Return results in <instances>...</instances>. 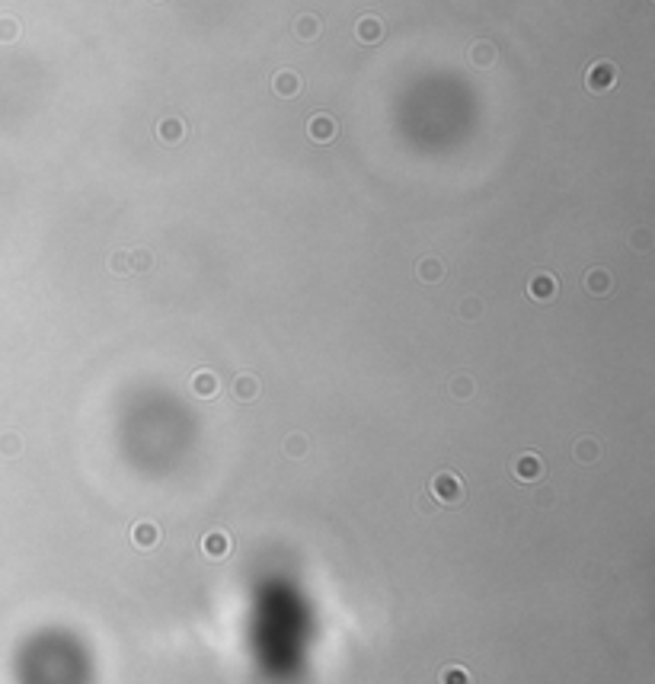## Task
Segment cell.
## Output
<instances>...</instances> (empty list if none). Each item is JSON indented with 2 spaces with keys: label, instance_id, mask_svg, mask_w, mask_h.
<instances>
[{
  "label": "cell",
  "instance_id": "277c9868",
  "mask_svg": "<svg viewBox=\"0 0 655 684\" xmlns=\"http://www.w3.org/2000/svg\"><path fill=\"white\" fill-rule=\"evenodd\" d=\"M307 134L314 144H332L336 141V118L323 109H316L314 116L307 118Z\"/></svg>",
  "mask_w": 655,
  "mask_h": 684
},
{
  "label": "cell",
  "instance_id": "5bb4252c",
  "mask_svg": "<svg viewBox=\"0 0 655 684\" xmlns=\"http://www.w3.org/2000/svg\"><path fill=\"white\" fill-rule=\"evenodd\" d=\"M294 35H298L300 42H314L316 35H320V19L314 13H304V17L294 19Z\"/></svg>",
  "mask_w": 655,
  "mask_h": 684
},
{
  "label": "cell",
  "instance_id": "7c38bea8",
  "mask_svg": "<svg viewBox=\"0 0 655 684\" xmlns=\"http://www.w3.org/2000/svg\"><path fill=\"white\" fill-rule=\"evenodd\" d=\"M355 35H358V42H365V45H377L384 39V23L377 17H361L355 26Z\"/></svg>",
  "mask_w": 655,
  "mask_h": 684
},
{
  "label": "cell",
  "instance_id": "ba28073f",
  "mask_svg": "<svg viewBox=\"0 0 655 684\" xmlns=\"http://www.w3.org/2000/svg\"><path fill=\"white\" fill-rule=\"evenodd\" d=\"M157 138L163 144H170V147H176V144H183L186 141V122L179 116H166L157 122Z\"/></svg>",
  "mask_w": 655,
  "mask_h": 684
},
{
  "label": "cell",
  "instance_id": "ffe728a7",
  "mask_svg": "<svg viewBox=\"0 0 655 684\" xmlns=\"http://www.w3.org/2000/svg\"><path fill=\"white\" fill-rule=\"evenodd\" d=\"M307 435H300V432H294V435H288L285 438V454H288L291 460H300L304 454H307Z\"/></svg>",
  "mask_w": 655,
  "mask_h": 684
},
{
  "label": "cell",
  "instance_id": "e0dca14e",
  "mask_svg": "<svg viewBox=\"0 0 655 684\" xmlns=\"http://www.w3.org/2000/svg\"><path fill=\"white\" fill-rule=\"evenodd\" d=\"M438 684H473V675L467 672L464 665L457 662H448V665L438 672Z\"/></svg>",
  "mask_w": 655,
  "mask_h": 684
},
{
  "label": "cell",
  "instance_id": "ac0fdd59",
  "mask_svg": "<svg viewBox=\"0 0 655 684\" xmlns=\"http://www.w3.org/2000/svg\"><path fill=\"white\" fill-rule=\"evenodd\" d=\"M496 58H499V51H496V45L492 42H476L470 48V61L476 67H492L496 64Z\"/></svg>",
  "mask_w": 655,
  "mask_h": 684
},
{
  "label": "cell",
  "instance_id": "4316f807",
  "mask_svg": "<svg viewBox=\"0 0 655 684\" xmlns=\"http://www.w3.org/2000/svg\"><path fill=\"white\" fill-rule=\"evenodd\" d=\"M419 512L431 515V512H435V499H431V496H422V499H419Z\"/></svg>",
  "mask_w": 655,
  "mask_h": 684
},
{
  "label": "cell",
  "instance_id": "4fadbf2b",
  "mask_svg": "<svg viewBox=\"0 0 655 684\" xmlns=\"http://www.w3.org/2000/svg\"><path fill=\"white\" fill-rule=\"evenodd\" d=\"M259 390H262V387H259L256 375H240L237 381H233V397H237L240 403H253L259 397Z\"/></svg>",
  "mask_w": 655,
  "mask_h": 684
},
{
  "label": "cell",
  "instance_id": "7402d4cb",
  "mask_svg": "<svg viewBox=\"0 0 655 684\" xmlns=\"http://www.w3.org/2000/svg\"><path fill=\"white\" fill-rule=\"evenodd\" d=\"M19 451H23V438H19L17 432H7L0 438V454H3V458H17Z\"/></svg>",
  "mask_w": 655,
  "mask_h": 684
},
{
  "label": "cell",
  "instance_id": "603a6c76",
  "mask_svg": "<svg viewBox=\"0 0 655 684\" xmlns=\"http://www.w3.org/2000/svg\"><path fill=\"white\" fill-rule=\"evenodd\" d=\"M109 272H116V276H128V272H132V259H128V253H112V256H109Z\"/></svg>",
  "mask_w": 655,
  "mask_h": 684
},
{
  "label": "cell",
  "instance_id": "d4e9b609",
  "mask_svg": "<svg viewBox=\"0 0 655 684\" xmlns=\"http://www.w3.org/2000/svg\"><path fill=\"white\" fill-rule=\"evenodd\" d=\"M128 259H132V272H147L150 262H154V256H150L147 250H134V253H128Z\"/></svg>",
  "mask_w": 655,
  "mask_h": 684
},
{
  "label": "cell",
  "instance_id": "52a82bcc",
  "mask_svg": "<svg viewBox=\"0 0 655 684\" xmlns=\"http://www.w3.org/2000/svg\"><path fill=\"white\" fill-rule=\"evenodd\" d=\"M582 285H585V291H589L591 298H607V294L614 291V276H611L604 266H591L589 272H585V278H582Z\"/></svg>",
  "mask_w": 655,
  "mask_h": 684
},
{
  "label": "cell",
  "instance_id": "484cf974",
  "mask_svg": "<svg viewBox=\"0 0 655 684\" xmlns=\"http://www.w3.org/2000/svg\"><path fill=\"white\" fill-rule=\"evenodd\" d=\"M457 314L464 320H476L483 314V304L476 298H467V300H460V307H457Z\"/></svg>",
  "mask_w": 655,
  "mask_h": 684
},
{
  "label": "cell",
  "instance_id": "9a60e30c",
  "mask_svg": "<svg viewBox=\"0 0 655 684\" xmlns=\"http://www.w3.org/2000/svg\"><path fill=\"white\" fill-rule=\"evenodd\" d=\"M419 278H422L425 285H435V282H441L445 278V266H441V259H435V256H425V259H419Z\"/></svg>",
  "mask_w": 655,
  "mask_h": 684
},
{
  "label": "cell",
  "instance_id": "2e32d148",
  "mask_svg": "<svg viewBox=\"0 0 655 684\" xmlns=\"http://www.w3.org/2000/svg\"><path fill=\"white\" fill-rule=\"evenodd\" d=\"M573 454L579 464H595V460L601 458V444H598L595 438H579V442L573 444Z\"/></svg>",
  "mask_w": 655,
  "mask_h": 684
},
{
  "label": "cell",
  "instance_id": "8fae6325",
  "mask_svg": "<svg viewBox=\"0 0 655 684\" xmlns=\"http://www.w3.org/2000/svg\"><path fill=\"white\" fill-rule=\"evenodd\" d=\"M272 90L278 93L282 100H291V96H298V93L304 90V80H300V74H294V71H275Z\"/></svg>",
  "mask_w": 655,
  "mask_h": 684
},
{
  "label": "cell",
  "instance_id": "8992f818",
  "mask_svg": "<svg viewBox=\"0 0 655 684\" xmlns=\"http://www.w3.org/2000/svg\"><path fill=\"white\" fill-rule=\"evenodd\" d=\"M556 294H559V282H556L553 272H534L531 282H528V298L540 300V304H550Z\"/></svg>",
  "mask_w": 655,
  "mask_h": 684
},
{
  "label": "cell",
  "instance_id": "d6986e66",
  "mask_svg": "<svg viewBox=\"0 0 655 684\" xmlns=\"http://www.w3.org/2000/svg\"><path fill=\"white\" fill-rule=\"evenodd\" d=\"M448 390L454 400H470L473 393H476V381H473L470 375H457V377H451Z\"/></svg>",
  "mask_w": 655,
  "mask_h": 684
},
{
  "label": "cell",
  "instance_id": "30bf717a",
  "mask_svg": "<svg viewBox=\"0 0 655 684\" xmlns=\"http://www.w3.org/2000/svg\"><path fill=\"white\" fill-rule=\"evenodd\" d=\"M132 543L138 550H154L160 543V528L157 521H134L132 528Z\"/></svg>",
  "mask_w": 655,
  "mask_h": 684
},
{
  "label": "cell",
  "instance_id": "44dd1931",
  "mask_svg": "<svg viewBox=\"0 0 655 684\" xmlns=\"http://www.w3.org/2000/svg\"><path fill=\"white\" fill-rule=\"evenodd\" d=\"M630 250H636V253H649L652 250V231L649 227H636L630 234Z\"/></svg>",
  "mask_w": 655,
  "mask_h": 684
},
{
  "label": "cell",
  "instance_id": "5b68a950",
  "mask_svg": "<svg viewBox=\"0 0 655 684\" xmlns=\"http://www.w3.org/2000/svg\"><path fill=\"white\" fill-rule=\"evenodd\" d=\"M231 550H233V541L224 528H211V531L201 537V553H205L208 559H227Z\"/></svg>",
  "mask_w": 655,
  "mask_h": 684
},
{
  "label": "cell",
  "instance_id": "6da1fadb",
  "mask_svg": "<svg viewBox=\"0 0 655 684\" xmlns=\"http://www.w3.org/2000/svg\"><path fill=\"white\" fill-rule=\"evenodd\" d=\"M429 496L435 499V505H460L464 496H467L464 480H460L454 470H441V474L431 476Z\"/></svg>",
  "mask_w": 655,
  "mask_h": 684
},
{
  "label": "cell",
  "instance_id": "cb8c5ba5",
  "mask_svg": "<svg viewBox=\"0 0 655 684\" xmlns=\"http://www.w3.org/2000/svg\"><path fill=\"white\" fill-rule=\"evenodd\" d=\"M17 39H19V23L3 17L0 19V42H17Z\"/></svg>",
  "mask_w": 655,
  "mask_h": 684
},
{
  "label": "cell",
  "instance_id": "7a4b0ae2",
  "mask_svg": "<svg viewBox=\"0 0 655 684\" xmlns=\"http://www.w3.org/2000/svg\"><path fill=\"white\" fill-rule=\"evenodd\" d=\"M617 84V64L614 61H595V64L585 71V87H589L591 93H607V90H614Z\"/></svg>",
  "mask_w": 655,
  "mask_h": 684
},
{
  "label": "cell",
  "instance_id": "3957f363",
  "mask_svg": "<svg viewBox=\"0 0 655 684\" xmlns=\"http://www.w3.org/2000/svg\"><path fill=\"white\" fill-rule=\"evenodd\" d=\"M512 474H514V480H518V483H537V480H544L547 467H544L540 454H534V451H524V454H518V458H514Z\"/></svg>",
  "mask_w": 655,
  "mask_h": 684
},
{
  "label": "cell",
  "instance_id": "9c48e42d",
  "mask_svg": "<svg viewBox=\"0 0 655 684\" xmlns=\"http://www.w3.org/2000/svg\"><path fill=\"white\" fill-rule=\"evenodd\" d=\"M192 393L195 397H201V400H211V397H217V390H221V381H217L215 371H208V368H201V371H195L189 381Z\"/></svg>",
  "mask_w": 655,
  "mask_h": 684
}]
</instances>
